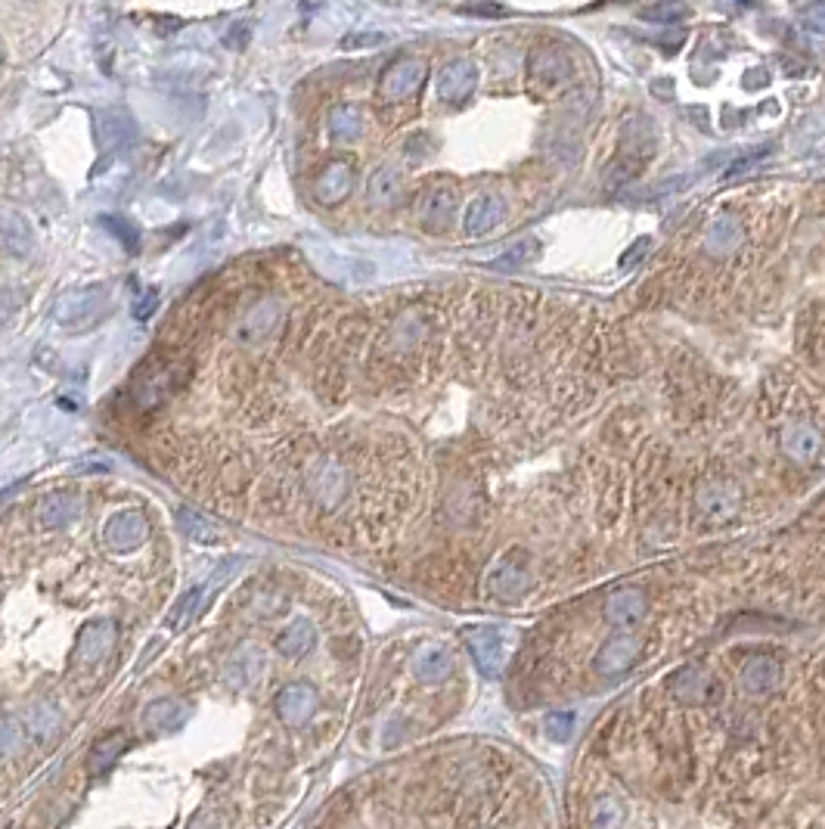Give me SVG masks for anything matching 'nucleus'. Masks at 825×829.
<instances>
[{"label":"nucleus","instance_id":"f257e3e1","mask_svg":"<svg viewBox=\"0 0 825 829\" xmlns=\"http://www.w3.org/2000/svg\"><path fill=\"white\" fill-rule=\"evenodd\" d=\"M304 829H559V817L528 755L491 736H453L354 777Z\"/></svg>","mask_w":825,"mask_h":829},{"label":"nucleus","instance_id":"f03ea898","mask_svg":"<svg viewBox=\"0 0 825 829\" xmlns=\"http://www.w3.org/2000/svg\"><path fill=\"white\" fill-rule=\"evenodd\" d=\"M425 63L419 56H401L394 59L391 66H385L379 84H376V100L382 106H401L407 100H413L422 84H425Z\"/></svg>","mask_w":825,"mask_h":829},{"label":"nucleus","instance_id":"7ed1b4c3","mask_svg":"<svg viewBox=\"0 0 825 829\" xmlns=\"http://www.w3.org/2000/svg\"><path fill=\"white\" fill-rule=\"evenodd\" d=\"M456 202H460V193H456V184L450 181V177H432L416 199L419 227L429 230V233H444L453 221Z\"/></svg>","mask_w":825,"mask_h":829},{"label":"nucleus","instance_id":"20e7f679","mask_svg":"<svg viewBox=\"0 0 825 829\" xmlns=\"http://www.w3.org/2000/svg\"><path fill=\"white\" fill-rule=\"evenodd\" d=\"M574 75V66L568 53H562L559 47H537L528 56V81L531 87H543V94H553L556 87L568 84Z\"/></svg>","mask_w":825,"mask_h":829},{"label":"nucleus","instance_id":"39448f33","mask_svg":"<svg viewBox=\"0 0 825 829\" xmlns=\"http://www.w3.org/2000/svg\"><path fill=\"white\" fill-rule=\"evenodd\" d=\"M475 81H478V72L469 59H453L441 69V78H438V94L444 103H453L460 106L469 100V94L475 91Z\"/></svg>","mask_w":825,"mask_h":829},{"label":"nucleus","instance_id":"423d86ee","mask_svg":"<svg viewBox=\"0 0 825 829\" xmlns=\"http://www.w3.org/2000/svg\"><path fill=\"white\" fill-rule=\"evenodd\" d=\"M351 187H354V165L348 159H332L323 168V177L317 184V199L326 205H335L351 193Z\"/></svg>","mask_w":825,"mask_h":829},{"label":"nucleus","instance_id":"0eeeda50","mask_svg":"<svg viewBox=\"0 0 825 829\" xmlns=\"http://www.w3.org/2000/svg\"><path fill=\"white\" fill-rule=\"evenodd\" d=\"M506 218V205L500 196H478L466 212V233L469 236H487Z\"/></svg>","mask_w":825,"mask_h":829},{"label":"nucleus","instance_id":"6e6552de","mask_svg":"<svg viewBox=\"0 0 825 829\" xmlns=\"http://www.w3.org/2000/svg\"><path fill=\"white\" fill-rule=\"evenodd\" d=\"M363 131H366V122L357 106H335L329 112V137L335 143H354Z\"/></svg>","mask_w":825,"mask_h":829},{"label":"nucleus","instance_id":"1a4fd4ad","mask_svg":"<svg viewBox=\"0 0 825 829\" xmlns=\"http://www.w3.org/2000/svg\"><path fill=\"white\" fill-rule=\"evenodd\" d=\"M404 193V177L397 168L385 165L370 177V187H366V196H370L373 205H394Z\"/></svg>","mask_w":825,"mask_h":829},{"label":"nucleus","instance_id":"9d476101","mask_svg":"<svg viewBox=\"0 0 825 829\" xmlns=\"http://www.w3.org/2000/svg\"><path fill=\"white\" fill-rule=\"evenodd\" d=\"M4 246L10 249V255H28L35 246L32 240V230H28L25 218H19L16 212H7L4 215Z\"/></svg>","mask_w":825,"mask_h":829},{"label":"nucleus","instance_id":"9b49d317","mask_svg":"<svg viewBox=\"0 0 825 829\" xmlns=\"http://www.w3.org/2000/svg\"><path fill=\"white\" fill-rule=\"evenodd\" d=\"M540 255V243L537 240H525V243H515L512 249H506V255H500L494 261V268L500 271H515V268H525L534 258Z\"/></svg>","mask_w":825,"mask_h":829},{"label":"nucleus","instance_id":"f8f14e48","mask_svg":"<svg viewBox=\"0 0 825 829\" xmlns=\"http://www.w3.org/2000/svg\"><path fill=\"white\" fill-rule=\"evenodd\" d=\"M103 227H106L128 252H137V249H140V233H137V227H134L131 221H125V218H103Z\"/></svg>","mask_w":825,"mask_h":829},{"label":"nucleus","instance_id":"ddd939ff","mask_svg":"<svg viewBox=\"0 0 825 829\" xmlns=\"http://www.w3.org/2000/svg\"><path fill=\"white\" fill-rule=\"evenodd\" d=\"M686 13L689 10H686V4H680V0H664V4H658V7H649L643 16L655 19V22H674V19L686 16Z\"/></svg>","mask_w":825,"mask_h":829},{"label":"nucleus","instance_id":"4468645a","mask_svg":"<svg viewBox=\"0 0 825 829\" xmlns=\"http://www.w3.org/2000/svg\"><path fill=\"white\" fill-rule=\"evenodd\" d=\"M804 22L810 28H816V32H825V0H819V4H813L807 13H804Z\"/></svg>","mask_w":825,"mask_h":829},{"label":"nucleus","instance_id":"2eb2a0df","mask_svg":"<svg viewBox=\"0 0 825 829\" xmlns=\"http://www.w3.org/2000/svg\"><path fill=\"white\" fill-rule=\"evenodd\" d=\"M382 41H385V35H357V38H345L342 47L351 50V47H357V44H382Z\"/></svg>","mask_w":825,"mask_h":829},{"label":"nucleus","instance_id":"dca6fc26","mask_svg":"<svg viewBox=\"0 0 825 829\" xmlns=\"http://www.w3.org/2000/svg\"><path fill=\"white\" fill-rule=\"evenodd\" d=\"M152 308H156V289H152V292L146 295V302H143V305H137V317L143 320L146 314H152Z\"/></svg>","mask_w":825,"mask_h":829},{"label":"nucleus","instance_id":"f3484780","mask_svg":"<svg viewBox=\"0 0 825 829\" xmlns=\"http://www.w3.org/2000/svg\"><path fill=\"white\" fill-rule=\"evenodd\" d=\"M646 246H649V240H639V243L633 246V252H630V255H624V261H621L624 268H627V264H633V258H639V255H643V249H646Z\"/></svg>","mask_w":825,"mask_h":829}]
</instances>
